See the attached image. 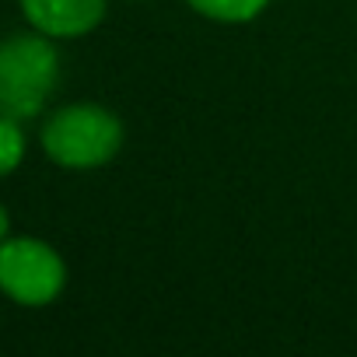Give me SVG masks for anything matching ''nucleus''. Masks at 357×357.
<instances>
[{
    "instance_id": "f257e3e1",
    "label": "nucleus",
    "mask_w": 357,
    "mask_h": 357,
    "mask_svg": "<svg viewBox=\"0 0 357 357\" xmlns=\"http://www.w3.org/2000/svg\"><path fill=\"white\" fill-rule=\"evenodd\" d=\"M60 56L43 36H15L0 43V116L29 119L56 88Z\"/></svg>"
},
{
    "instance_id": "f03ea898",
    "label": "nucleus",
    "mask_w": 357,
    "mask_h": 357,
    "mask_svg": "<svg viewBox=\"0 0 357 357\" xmlns=\"http://www.w3.org/2000/svg\"><path fill=\"white\" fill-rule=\"evenodd\" d=\"M119 119L88 102L53 112L43 126V147L63 168H98L119 151Z\"/></svg>"
},
{
    "instance_id": "7ed1b4c3",
    "label": "nucleus",
    "mask_w": 357,
    "mask_h": 357,
    "mask_svg": "<svg viewBox=\"0 0 357 357\" xmlns=\"http://www.w3.org/2000/svg\"><path fill=\"white\" fill-rule=\"evenodd\" d=\"M63 259L39 238L0 242V291L18 305H50L63 291Z\"/></svg>"
},
{
    "instance_id": "20e7f679",
    "label": "nucleus",
    "mask_w": 357,
    "mask_h": 357,
    "mask_svg": "<svg viewBox=\"0 0 357 357\" xmlns=\"http://www.w3.org/2000/svg\"><path fill=\"white\" fill-rule=\"evenodd\" d=\"M22 11L43 36L74 39L102 22L105 0H22Z\"/></svg>"
},
{
    "instance_id": "39448f33",
    "label": "nucleus",
    "mask_w": 357,
    "mask_h": 357,
    "mask_svg": "<svg viewBox=\"0 0 357 357\" xmlns=\"http://www.w3.org/2000/svg\"><path fill=\"white\" fill-rule=\"evenodd\" d=\"M190 4L214 22H249L270 4V0H190Z\"/></svg>"
},
{
    "instance_id": "423d86ee",
    "label": "nucleus",
    "mask_w": 357,
    "mask_h": 357,
    "mask_svg": "<svg viewBox=\"0 0 357 357\" xmlns=\"http://www.w3.org/2000/svg\"><path fill=\"white\" fill-rule=\"evenodd\" d=\"M25 154V133L18 126V119L0 116V175H8L22 165Z\"/></svg>"
},
{
    "instance_id": "0eeeda50",
    "label": "nucleus",
    "mask_w": 357,
    "mask_h": 357,
    "mask_svg": "<svg viewBox=\"0 0 357 357\" xmlns=\"http://www.w3.org/2000/svg\"><path fill=\"white\" fill-rule=\"evenodd\" d=\"M4 238H8V211L0 207V242H4Z\"/></svg>"
}]
</instances>
